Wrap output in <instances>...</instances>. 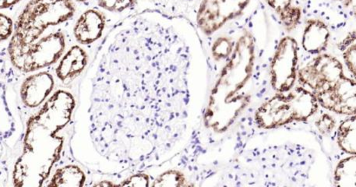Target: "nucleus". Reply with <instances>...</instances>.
<instances>
[{"mask_svg": "<svg viewBox=\"0 0 356 187\" xmlns=\"http://www.w3.org/2000/svg\"><path fill=\"white\" fill-rule=\"evenodd\" d=\"M163 19L134 17L115 29L102 49L92 137L103 172L170 159L177 137L179 43Z\"/></svg>", "mask_w": 356, "mask_h": 187, "instance_id": "obj_1", "label": "nucleus"}, {"mask_svg": "<svg viewBox=\"0 0 356 187\" xmlns=\"http://www.w3.org/2000/svg\"><path fill=\"white\" fill-rule=\"evenodd\" d=\"M255 47L254 37L249 31L245 30L212 89L204 115L206 126L213 129L225 107L229 108V127L241 112L238 104L239 101L245 99L238 94L247 85L254 70Z\"/></svg>", "mask_w": 356, "mask_h": 187, "instance_id": "obj_2", "label": "nucleus"}, {"mask_svg": "<svg viewBox=\"0 0 356 187\" xmlns=\"http://www.w3.org/2000/svg\"><path fill=\"white\" fill-rule=\"evenodd\" d=\"M75 10L71 0H31L17 18L10 44L24 47L35 43L51 26L73 17Z\"/></svg>", "mask_w": 356, "mask_h": 187, "instance_id": "obj_3", "label": "nucleus"}, {"mask_svg": "<svg viewBox=\"0 0 356 187\" xmlns=\"http://www.w3.org/2000/svg\"><path fill=\"white\" fill-rule=\"evenodd\" d=\"M315 93L305 88L297 87L286 93H277L257 108L256 124L271 130L298 121H306L318 109Z\"/></svg>", "mask_w": 356, "mask_h": 187, "instance_id": "obj_4", "label": "nucleus"}, {"mask_svg": "<svg viewBox=\"0 0 356 187\" xmlns=\"http://www.w3.org/2000/svg\"><path fill=\"white\" fill-rule=\"evenodd\" d=\"M66 48V40L61 31L40 38L27 47L9 44L8 54L13 66L23 73L35 72L59 60Z\"/></svg>", "mask_w": 356, "mask_h": 187, "instance_id": "obj_5", "label": "nucleus"}, {"mask_svg": "<svg viewBox=\"0 0 356 187\" xmlns=\"http://www.w3.org/2000/svg\"><path fill=\"white\" fill-rule=\"evenodd\" d=\"M299 46L295 38L284 37L278 43L270 67L271 87L277 93L292 90L298 76Z\"/></svg>", "mask_w": 356, "mask_h": 187, "instance_id": "obj_6", "label": "nucleus"}, {"mask_svg": "<svg viewBox=\"0 0 356 187\" xmlns=\"http://www.w3.org/2000/svg\"><path fill=\"white\" fill-rule=\"evenodd\" d=\"M250 0H203L197 15L198 28L206 35L216 33L229 22L243 14Z\"/></svg>", "mask_w": 356, "mask_h": 187, "instance_id": "obj_7", "label": "nucleus"}, {"mask_svg": "<svg viewBox=\"0 0 356 187\" xmlns=\"http://www.w3.org/2000/svg\"><path fill=\"white\" fill-rule=\"evenodd\" d=\"M344 76L343 65L336 57L321 54L298 71L297 79L302 86L317 92L332 86Z\"/></svg>", "mask_w": 356, "mask_h": 187, "instance_id": "obj_8", "label": "nucleus"}, {"mask_svg": "<svg viewBox=\"0 0 356 187\" xmlns=\"http://www.w3.org/2000/svg\"><path fill=\"white\" fill-rule=\"evenodd\" d=\"M319 105L335 113L355 115L356 83L344 76L334 85L315 93Z\"/></svg>", "mask_w": 356, "mask_h": 187, "instance_id": "obj_9", "label": "nucleus"}, {"mask_svg": "<svg viewBox=\"0 0 356 187\" xmlns=\"http://www.w3.org/2000/svg\"><path fill=\"white\" fill-rule=\"evenodd\" d=\"M54 86V76L48 72L30 75L24 81L20 88L22 101L29 108H37L53 92Z\"/></svg>", "mask_w": 356, "mask_h": 187, "instance_id": "obj_10", "label": "nucleus"}, {"mask_svg": "<svg viewBox=\"0 0 356 187\" xmlns=\"http://www.w3.org/2000/svg\"><path fill=\"white\" fill-rule=\"evenodd\" d=\"M105 25L106 18L102 12L93 9L83 12L74 26L76 40L82 44L94 43L102 37Z\"/></svg>", "mask_w": 356, "mask_h": 187, "instance_id": "obj_11", "label": "nucleus"}, {"mask_svg": "<svg viewBox=\"0 0 356 187\" xmlns=\"http://www.w3.org/2000/svg\"><path fill=\"white\" fill-rule=\"evenodd\" d=\"M327 25L320 19H309L304 28L302 47L308 54L319 55L327 49L330 40Z\"/></svg>", "mask_w": 356, "mask_h": 187, "instance_id": "obj_12", "label": "nucleus"}, {"mask_svg": "<svg viewBox=\"0 0 356 187\" xmlns=\"http://www.w3.org/2000/svg\"><path fill=\"white\" fill-rule=\"evenodd\" d=\"M88 62L86 51L79 46H74L65 54L56 70V74L62 82L74 80L86 69Z\"/></svg>", "mask_w": 356, "mask_h": 187, "instance_id": "obj_13", "label": "nucleus"}, {"mask_svg": "<svg viewBox=\"0 0 356 187\" xmlns=\"http://www.w3.org/2000/svg\"><path fill=\"white\" fill-rule=\"evenodd\" d=\"M86 180L80 168L70 165L57 170L48 186H83Z\"/></svg>", "mask_w": 356, "mask_h": 187, "instance_id": "obj_14", "label": "nucleus"}, {"mask_svg": "<svg viewBox=\"0 0 356 187\" xmlns=\"http://www.w3.org/2000/svg\"><path fill=\"white\" fill-rule=\"evenodd\" d=\"M334 186L340 187L356 186L355 154L340 161L336 166L334 176Z\"/></svg>", "mask_w": 356, "mask_h": 187, "instance_id": "obj_15", "label": "nucleus"}, {"mask_svg": "<svg viewBox=\"0 0 356 187\" xmlns=\"http://www.w3.org/2000/svg\"><path fill=\"white\" fill-rule=\"evenodd\" d=\"M337 143L343 152L348 154L356 153V117H350L342 122L337 133Z\"/></svg>", "mask_w": 356, "mask_h": 187, "instance_id": "obj_16", "label": "nucleus"}, {"mask_svg": "<svg viewBox=\"0 0 356 187\" xmlns=\"http://www.w3.org/2000/svg\"><path fill=\"white\" fill-rule=\"evenodd\" d=\"M339 49L341 51L346 65L355 77L356 70V35L355 31L348 33L344 40L339 44Z\"/></svg>", "mask_w": 356, "mask_h": 187, "instance_id": "obj_17", "label": "nucleus"}, {"mask_svg": "<svg viewBox=\"0 0 356 187\" xmlns=\"http://www.w3.org/2000/svg\"><path fill=\"white\" fill-rule=\"evenodd\" d=\"M235 44L227 37L218 38L212 47V55L218 61L229 58Z\"/></svg>", "mask_w": 356, "mask_h": 187, "instance_id": "obj_18", "label": "nucleus"}, {"mask_svg": "<svg viewBox=\"0 0 356 187\" xmlns=\"http://www.w3.org/2000/svg\"><path fill=\"white\" fill-rule=\"evenodd\" d=\"M186 180L184 174L179 171H168L160 176L155 183L154 186H187Z\"/></svg>", "mask_w": 356, "mask_h": 187, "instance_id": "obj_19", "label": "nucleus"}, {"mask_svg": "<svg viewBox=\"0 0 356 187\" xmlns=\"http://www.w3.org/2000/svg\"><path fill=\"white\" fill-rule=\"evenodd\" d=\"M280 17L283 27L289 32L295 30L301 22L302 10L299 6H293L292 8L284 12Z\"/></svg>", "mask_w": 356, "mask_h": 187, "instance_id": "obj_20", "label": "nucleus"}, {"mask_svg": "<svg viewBox=\"0 0 356 187\" xmlns=\"http://www.w3.org/2000/svg\"><path fill=\"white\" fill-rule=\"evenodd\" d=\"M136 0H99L101 8L109 12L121 13L135 5Z\"/></svg>", "mask_w": 356, "mask_h": 187, "instance_id": "obj_21", "label": "nucleus"}, {"mask_svg": "<svg viewBox=\"0 0 356 187\" xmlns=\"http://www.w3.org/2000/svg\"><path fill=\"white\" fill-rule=\"evenodd\" d=\"M15 27L12 19L0 13V43L8 40L14 34Z\"/></svg>", "mask_w": 356, "mask_h": 187, "instance_id": "obj_22", "label": "nucleus"}, {"mask_svg": "<svg viewBox=\"0 0 356 187\" xmlns=\"http://www.w3.org/2000/svg\"><path fill=\"white\" fill-rule=\"evenodd\" d=\"M336 125V121L331 115L323 114L316 121L317 130L322 134H328L334 130Z\"/></svg>", "mask_w": 356, "mask_h": 187, "instance_id": "obj_23", "label": "nucleus"}, {"mask_svg": "<svg viewBox=\"0 0 356 187\" xmlns=\"http://www.w3.org/2000/svg\"><path fill=\"white\" fill-rule=\"evenodd\" d=\"M270 8L274 10L277 16L292 8L293 0H265Z\"/></svg>", "mask_w": 356, "mask_h": 187, "instance_id": "obj_24", "label": "nucleus"}, {"mask_svg": "<svg viewBox=\"0 0 356 187\" xmlns=\"http://www.w3.org/2000/svg\"><path fill=\"white\" fill-rule=\"evenodd\" d=\"M149 185V178L145 174H136L129 177L124 183H122L120 186H147Z\"/></svg>", "mask_w": 356, "mask_h": 187, "instance_id": "obj_25", "label": "nucleus"}, {"mask_svg": "<svg viewBox=\"0 0 356 187\" xmlns=\"http://www.w3.org/2000/svg\"><path fill=\"white\" fill-rule=\"evenodd\" d=\"M21 1L22 0H0V10L12 8Z\"/></svg>", "mask_w": 356, "mask_h": 187, "instance_id": "obj_26", "label": "nucleus"}, {"mask_svg": "<svg viewBox=\"0 0 356 187\" xmlns=\"http://www.w3.org/2000/svg\"><path fill=\"white\" fill-rule=\"evenodd\" d=\"M339 1L342 2L346 6H348L349 4H351L353 3V0H339Z\"/></svg>", "mask_w": 356, "mask_h": 187, "instance_id": "obj_27", "label": "nucleus"}, {"mask_svg": "<svg viewBox=\"0 0 356 187\" xmlns=\"http://www.w3.org/2000/svg\"><path fill=\"white\" fill-rule=\"evenodd\" d=\"M76 1H77V2H84V1H87V0H76Z\"/></svg>", "mask_w": 356, "mask_h": 187, "instance_id": "obj_28", "label": "nucleus"}]
</instances>
